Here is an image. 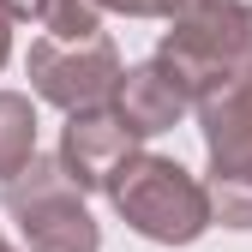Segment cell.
<instances>
[{
	"instance_id": "1",
	"label": "cell",
	"mask_w": 252,
	"mask_h": 252,
	"mask_svg": "<svg viewBox=\"0 0 252 252\" xmlns=\"http://www.w3.org/2000/svg\"><path fill=\"white\" fill-rule=\"evenodd\" d=\"M156 60H168L198 102L252 84V0H180L156 42Z\"/></svg>"
},
{
	"instance_id": "2",
	"label": "cell",
	"mask_w": 252,
	"mask_h": 252,
	"mask_svg": "<svg viewBox=\"0 0 252 252\" xmlns=\"http://www.w3.org/2000/svg\"><path fill=\"white\" fill-rule=\"evenodd\" d=\"M108 204L120 210V222L144 234L150 246H192L210 222V186L180 168L174 156H156V150H138L132 162H126L108 186Z\"/></svg>"
},
{
	"instance_id": "3",
	"label": "cell",
	"mask_w": 252,
	"mask_h": 252,
	"mask_svg": "<svg viewBox=\"0 0 252 252\" xmlns=\"http://www.w3.org/2000/svg\"><path fill=\"white\" fill-rule=\"evenodd\" d=\"M0 204L30 252H102V228L84 204V186L60 162V150L54 156L36 150L12 180H0Z\"/></svg>"
},
{
	"instance_id": "4",
	"label": "cell",
	"mask_w": 252,
	"mask_h": 252,
	"mask_svg": "<svg viewBox=\"0 0 252 252\" xmlns=\"http://www.w3.org/2000/svg\"><path fill=\"white\" fill-rule=\"evenodd\" d=\"M24 72H30V90L42 102H54L60 114H84V108H114L126 66H120V48L108 36H84V42L42 36V42H30Z\"/></svg>"
},
{
	"instance_id": "5",
	"label": "cell",
	"mask_w": 252,
	"mask_h": 252,
	"mask_svg": "<svg viewBox=\"0 0 252 252\" xmlns=\"http://www.w3.org/2000/svg\"><path fill=\"white\" fill-rule=\"evenodd\" d=\"M138 144L144 138L114 108H84V114H66V126H60V162L84 192H108L114 174L138 156Z\"/></svg>"
},
{
	"instance_id": "6",
	"label": "cell",
	"mask_w": 252,
	"mask_h": 252,
	"mask_svg": "<svg viewBox=\"0 0 252 252\" xmlns=\"http://www.w3.org/2000/svg\"><path fill=\"white\" fill-rule=\"evenodd\" d=\"M198 108V96L180 84V72L168 60H144V66H126L120 72V90H114V114L132 126L138 138H156V132H174V126Z\"/></svg>"
},
{
	"instance_id": "7",
	"label": "cell",
	"mask_w": 252,
	"mask_h": 252,
	"mask_svg": "<svg viewBox=\"0 0 252 252\" xmlns=\"http://www.w3.org/2000/svg\"><path fill=\"white\" fill-rule=\"evenodd\" d=\"M198 132L210 174H252V84L216 90L198 102Z\"/></svg>"
},
{
	"instance_id": "8",
	"label": "cell",
	"mask_w": 252,
	"mask_h": 252,
	"mask_svg": "<svg viewBox=\"0 0 252 252\" xmlns=\"http://www.w3.org/2000/svg\"><path fill=\"white\" fill-rule=\"evenodd\" d=\"M36 156V102L24 90H0V180H12Z\"/></svg>"
},
{
	"instance_id": "9",
	"label": "cell",
	"mask_w": 252,
	"mask_h": 252,
	"mask_svg": "<svg viewBox=\"0 0 252 252\" xmlns=\"http://www.w3.org/2000/svg\"><path fill=\"white\" fill-rule=\"evenodd\" d=\"M102 0H48L42 6V30L60 42H84V36H102Z\"/></svg>"
},
{
	"instance_id": "10",
	"label": "cell",
	"mask_w": 252,
	"mask_h": 252,
	"mask_svg": "<svg viewBox=\"0 0 252 252\" xmlns=\"http://www.w3.org/2000/svg\"><path fill=\"white\" fill-rule=\"evenodd\" d=\"M210 210H216V222L222 228H252V174H210Z\"/></svg>"
},
{
	"instance_id": "11",
	"label": "cell",
	"mask_w": 252,
	"mask_h": 252,
	"mask_svg": "<svg viewBox=\"0 0 252 252\" xmlns=\"http://www.w3.org/2000/svg\"><path fill=\"white\" fill-rule=\"evenodd\" d=\"M108 12H126V18H168L180 0H102Z\"/></svg>"
},
{
	"instance_id": "12",
	"label": "cell",
	"mask_w": 252,
	"mask_h": 252,
	"mask_svg": "<svg viewBox=\"0 0 252 252\" xmlns=\"http://www.w3.org/2000/svg\"><path fill=\"white\" fill-rule=\"evenodd\" d=\"M42 6H48V0H0V12H6L12 24H18V18H36V24H42Z\"/></svg>"
},
{
	"instance_id": "13",
	"label": "cell",
	"mask_w": 252,
	"mask_h": 252,
	"mask_svg": "<svg viewBox=\"0 0 252 252\" xmlns=\"http://www.w3.org/2000/svg\"><path fill=\"white\" fill-rule=\"evenodd\" d=\"M6 60H12V18L0 12V66H6Z\"/></svg>"
},
{
	"instance_id": "14",
	"label": "cell",
	"mask_w": 252,
	"mask_h": 252,
	"mask_svg": "<svg viewBox=\"0 0 252 252\" xmlns=\"http://www.w3.org/2000/svg\"><path fill=\"white\" fill-rule=\"evenodd\" d=\"M0 252H18V246H12V240H6V234H0Z\"/></svg>"
}]
</instances>
